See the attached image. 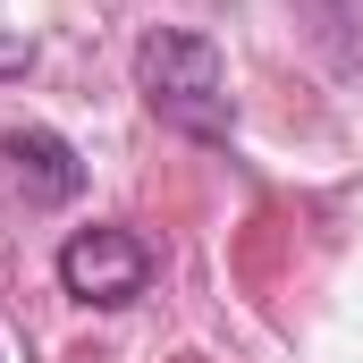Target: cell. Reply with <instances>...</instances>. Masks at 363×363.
<instances>
[{"mask_svg":"<svg viewBox=\"0 0 363 363\" xmlns=\"http://www.w3.org/2000/svg\"><path fill=\"white\" fill-rule=\"evenodd\" d=\"M135 85H144V101H152L161 127H178L194 144H220L228 135V68H220V51L203 34L152 26L135 43Z\"/></svg>","mask_w":363,"mask_h":363,"instance_id":"obj_1","label":"cell"},{"mask_svg":"<svg viewBox=\"0 0 363 363\" xmlns=\"http://www.w3.org/2000/svg\"><path fill=\"white\" fill-rule=\"evenodd\" d=\"M9 161H17V178H26L34 203H68V194L85 186V161H77L51 127H17V135H9Z\"/></svg>","mask_w":363,"mask_h":363,"instance_id":"obj_3","label":"cell"},{"mask_svg":"<svg viewBox=\"0 0 363 363\" xmlns=\"http://www.w3.org/2000/svg\"><path fill=\"white\" fill-rule=\"evenodd\" d=\"M144 279H152V245L135 228H85L60 245V287L85 304H135Z\"/></svg>","mask_w":363,"mask_h":363,"instance_id":"obj_2","label":"cell"}]
</instances>
